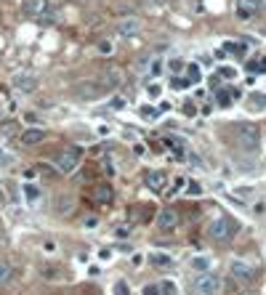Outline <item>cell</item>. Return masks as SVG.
<instances>
[{"instance_id":"603a6c76","label":"cell","mask_w":266,"mask_h":295,"mask_svg":"<svg viewBox=\"0 0 266 295\" xmlns=\"http://www.w3.org/2000/svg\"><path fill=\"white\" fill-rule=\"evenodd\" d=\"M186 194L189 197H203V186H200L197 181H189L186 183Z\"/></svg>"},{"instance_id":"cb8c5ba5","label":"cell","mask_w":266,"mask_h":295,"mask_svg":"<svg viewBox=\"0 0 266 295\" xmlns=\"http://www.w3.org/2000/svg\"><path fill=\"white\" fill-rule=\"evenodd\" d=\"M160 93H163V85H160V83L147 85V96H149V98H160Z\"/></svg>"},{"instance_id":"484cf974","label":"cell","mask_w":266,"mask_h":295,"mask_svg":"<svg viewBox=\"0 0 266 295\" xmlns=\"http://www.w3.org/2000/svg\"><path fill=\"white\" fill-rule=\"evenodd\" d=\"M40 274H43V277H48V279H59V268H54V266L40 268Z\"/></svg>"},{"instance_id":"52a82bcc","label":"cell","mask_w":266,"mask_h":295,"mask_svg":"<svg viewBox=\"0 0 266 295\" xmlns=\"http://www.w3.org/2000/svg\"><path fill=\"white\" fill-rule=\"evenodd\" d=\"M144 181H147V186L152 189V192H163L165 183H168V176L163 173V170H149Z\"/></svg>"},{"instance_id":"f1b7e54d","label":"cell","mask_w":266,"mask_h":295,"mask_svg":"<svg viewBox=\"0 0 266 295\" xmlns=\"http://www.w3.org/2000/svg\"><path fill=\"white\" fill-rule=\"evenodd\" d=\"M96 194H99V202H109V200H112V192H109V189H104V186H101Z\"/></svg>"},{"instance_id":"f546056e","label":"cell","mask_w":266,"mask_h":295,"mask_svg":"<svg viewBox=\"0 0 266 295\" xmlns=\"http://www.w3.org/2000/svg\"><path fill=\"white\" fill-rule=\"evenodd\" d=\"M149 64H152V67H149V69H152V75H160V72H163V61H160V59H152Z\"/></svg>"},{"instance_id":"e0dca14e","label":"cell","mask_w":266,"mask_h":295,"mask_svg":"<svg viewBox=\"0 0 266 295\" xmlns=\"http://www.w3.org/2000/svg\"><path fill=\"white\" fill-rule=\"evenodd\" d=\"M40 189L35 186V183H27V186H24V200L30 202V205H37V202H40Z\"/></svg>"},{"instance_id":"ffe728a7","label":"cell","mask_w":266,"mask_h":295,"mask_svg":"<svg viewBox=\"0 0 266 295\" xmlns=\"http://www.w3.org/2000/svg\"><path fill=\"white\" fill-rule=\"evenodd\" d=\"M186 75H189V83H200V77H203L200 64H189V67H186Z\"/></svg>"},{"instance_id":"d6a6232c","label":"cell","mask_w":266,"mask_h":295,"mask_svg":"<svg viewBox=\"0 0 266 295\" xmlns=\"http://www.w3.org/2000/svg\"><path fill=\"white\" fill-rule=\"evenodd\" d=\"M115 293L118 295H131V290L125 287V282H118V285H115Z\"/></svg>"},{"instance_id":"9c48e42d","label":"cell","mask_w":266,"mask_h":295,"mask_svg":"<svg viewBox=\"0 0 266 295\" xmlns=\"http://www.w3.org/2000/svg\"><path fill=\"white\" fill-rule=\"evenodd\" d=\"M45 8H48V0H24L22 3L24 16H43Z\"/></svg>"},{"instance_id":"f35d334b","label":"cell","mask_w":266,"mask_h":295,"mask_svg":"<svg viewBox=\"0 0 266 295\" xmlns=\"http://www.w3.org/2000/svg\"><path fill=\"white\" fill-rule=\"evenodd\" d=\"M235 194H237V197H250L253 192H250V189H235Z\"/></svg>"},{"instance_id":"8fae6325","label":"cell","mask_w":266,"mask_h":295,"mask_svg":"<svg viewBox=\"0 0 266 295\" xmlns=\"http://www.w3.org/2000/svg\"><path fill=\"white\" fill-rule=\"evenodd\" d=\"M45 139V130L43 128H27V130H22V144H27V147H32V144H40Z\"/></svg>"},{"instance_id":"7a4b0ae2","label":"cell","mask_w":266,"mask_h":295,"mask_svg":"<svg viewBox=\"0 0 266 295\" xmlns=\"http://www.w3.org/2000/svg\"><path fill=\"white\" fill-rule=\"evenodd\" d=\"M237 232H239V224L235 218H229V215H218V218L207 226V237L213 242H229Z\"/></svg>"},{"instance_id":"8992f818","label":"cell","mask_w":266,"mask_h":295,"mask_svg":"<svg viewBox=\"0 0 266 295\" xmlns=\"http://www.w3.org/2000/svg\"><path fill=\"white\" fill-rule=\"evenodd\" d=\"M11 85H14L19 93H32V90L37 88V77L35 75H27V72H19V75H14Z\"/></svg>"},{"instance_id":"44dd1931","label":"cell","mask_w":266,"mask_h":295,"mask_svg":"<svg viewBox=\"0 0 266 295\" xmlns=\"http://www.w3.org/2000/svg\"><path fill=\"white\" fill-rule=\"evenodd\" d=\"M139 115L144 117V120H154V117L160 115V109H154V107H149V104H144V107L139 109Z\"/></svg>"},{"instance_id":"9a60e30c","label":"cell","mask_w":266,"mask_h":295,"mask_svg":"<svg viewBox=\"0 0 266 295\" xmlns=\"http://www.w3.org/2000/svg\"><path fill=\"white\" fill-rule=\"evenodd\" d=\"M149 264H152L154 268H171L173 258L168 253H152V255H149Z\"/></svg>"},{"instance_id":"83f0119b","label":"cell","mask_w":266,"mask_h":295,"mask_svg":"<svg viewBox=\"0 0 266 295\" xmlns=\"http://www.w3.org/2000/svg\"><path fill=\"white\" fill-rule=\"evenodd\" d=\"M112 51H115V45L109 43V40H101V43H99V54H107V56H109Z\"/></svg>"},{"instance_id":"ac0fdd59","label":"cell","mask_w":266,"mask_h":295,"mask_svg":"<svg viewBox=\"0 0 266 295\" xmlns=\"http://www.w3.org/2000/svg\"><path fill=\"white\" fill-rule=\"evenodd\" d=\"M165 147H168V149H176V154H178V157L186 152V144L181 141V139H176V136H171V139H165Z\"/></svg>"},{"instance_id":"7bdbcfd3","label":"cell","mask_w":266,"mask_h":295,"mask_svg":"<svg viewBox=\"0 0 266 295\" xmlns=\"http://www.w3.org/2000/svg\"><path fill=\"white\" fill-rule=\"evenodd\" d=\"M242 295H256V293H250V290H248V293H242Z\"/></svg>"},{"instance_id":"4316f807","label":"cell","mask_w":266,"mask_h":295,"mask_svg":"<svg viewBox=\"0 0 266 295\" xmlns=\"http://www.w3.org/2000/svg\"><path fill=\"white\" fill-rule=\"evenodd\" d=\"M8 279H11V266L8 264H0V285L8 282Z\"/></svg>"},{"instance_id":"e575fe53","label":"cell","mask_w":266,"mask_h":295,"mask_svg":"<svg viewBox=\"0 0 266 295\" xmlns=\"http://www.w3.org/2000/svg\"><path fill=\"white\" fill-rule=\"evenodd\" d=\"M186 85H189V83H186V80H173V88H176V90H184Z\"/></svg>"},{"instance_id":"d4e9b609","label":"cell","mask_w":266,"mask_h":295,"mask_svg":"<svg viewBox=\"0 0 266 295\" xmlns=\"http://www.w3.org/2000/svg\"><path fill=\"white\" fill-rule=\"evenodd\" d=\"M168 69H171L173 75H178V72L184 69V61H181V59H171V61H168Z\"/></svg>"},{"instance_id":"6da1fadb","label":"cell","mask_w":266,"mask_h":295,"mask_svg":"<svg viewBox=\"0 0 266 295\" xmlns=\"http://www.w3.org/2000/svg\"><path fill=\"white\" fill-rule=\"evenodd\" d=\"M235 144L237 149L242 154H258V149H261V130L256 125H248V122H242V125L235 128Z\"/></svg>"},{"instance_id":"60d3db41","label":"cell","mask_w":266,"mask_h":295,"mask_svg":"<svg viewBox=\"0 0 266 295\" xmlns=\"http://www.w3.org/2000/svg\"><path fill=\"white\" fill-rule=\"evenodd\" d=\"M122 107H125V101H122V98H115V101H112V109H122Z\"/></svg>"},{"instance_id":"7c38bea8","label":"cell","mask_w":266,"mask_h":295,"mask_svg":"<svg viewBox=\"0 0 266 295\" xmlns=\"http://www.w3.org/2000/svg\"><path fill=\"white\" fill-rule=\"evenodd\" d=\"M141 30V22H139V19H122V22L118 24V32H120V35L122 37H128V35H136V32H139Z\"/></svg>"},{"instance_id":"4dcf8cb0","label":"cell","mask_w":266,"mask_h":295,"mask_svg":"<svg viewBox=\"0 0 266 295\" xmlns=\"http://www.w3.org/2000/svg\"><path fill=\"white\" fill-rule=\"evenodd\" d=\"M141 295H160V287H157V285H144Z\"/></svg>"},{"instance_id":"d6986e66","label":"cell","mask_w":266,"mask_h":295,"mask_svg":"<svg viewBox=\"0 0 266 295\" xmlns=\"http://www.w3.org/2000/svg\"><path fill=\"white\" fill-rule=\"evenodd\" d=\"M224 45H226L224 51H229V54H235V56H245V51H248L242 43H224Z\"/></svg>"},{"instance_id":"7402d4cb","label":"cell","mask_w":266,"mask_h":295,"mask_svg":"<svg viewBox=\"0 0 266 295\" xmlns=\"http://www.w3.org/2000/svg\"><path fill=\"white\" fill-rule=\"evenodd\" d=\"M160 295H178V287L173 285V282H163V285H160Z\"/></svg>"},{"instance_id":"8d00e7d4","label":"cell","mask_w":266,"mask_h":295,"mask_svg":"<svg viewBox=\"0 0 266 295\" xmlns=\"http://www.w3.org/2000/svg\"><path fill=\"white\" fill-rule=\"evenodd\" d=\"M112 258V250H99V261H109Z\"/></svg>"},{"instance_id":"30bf717a","label":"cell","mask_w":266,"mask_h":295,"mask_svg":"<svg viewBox=\"0 0 266 295\" xmlns=\"http://www.w3.org/2000/svg\"><path fill=\"white\" fill-rule=\"evenodd\" d=\"M101 93H104V88H99V83H80L77 85V96L88 98V101L90 98H99Z\"/></svg>"},{"instance_id":"74e56055","label":"cell","mask_w":266,"mask_h":295,"mask_svg":"<svg viewBox=\"0 0 266 295\" xmlns=\"http://www.w3.org/2000/svg\"><path fill=\"white\" fill-rule=\"evenodd\" d=\"M115 234H118V239H128V237H131V232H125V229H118Z\"/></svg>"},{"instance_id":"277c9868","label":"cell","mask_w":266,"mask_h":295,"mask_svg":"<svg viewBox=\"0 0 266 295\" xmlns=\"http://www.w3.org/2000/svg\"><path fill=\"white\" fill-rule=\"evenodd\" d=\"M77 165H80V152L77 149H64V152L56 157V168H59V173H75Z\"/></svg>"},{"instance_id":"d590c367","label":"cell","mask_w":266,"mask_h":295,"mask_svg":"<svg viewBox=\"0 0 266 295\" xmlns=\"http://www.w3.org/2000/svg\"><path fill=\"white\" fill-rule=\"evenodd\" d=\"M141 264H144V255H141V253H136V255H133V266L139 268Z\"/></svg>"},{"instance_id":"3957f363","label":"cell","mask_w":266,"mask_h":295,"mask_svg":"<svg viewBox=\"0 0 266 295\" xmlns=\"http://www.w3.org/2000/svg\"><path fill=\"white\" fill-rule=\"evenodd\" d=\"M218 290H221V279H218L216 274H207V271L200 274V277L194 279V285H192L194 295H216Z\"/></svg>"},{"instance_id":"5b68a950","label":"cell","mask_w":266,"mask_h":295,"mask_svg":"<svg viewBox=\"0 0 266 295\" xmlns=\"http://www.w3.org/2000/svg\"><path fill=\"white\" fill-rule=\"evenodd\" d=\"M229 271H232V277L239 279V282H250L253 277H256V266H253L250 261H245V258H235V261H232Z\"/></svg>"},{"instance_id":"4fadbf2b","label":"cell","mask_w":266,"mask_h":295,"mask_svg":"<svg viewBox=\"0 0 266 295\" xmlns=\"http://www.w3.org/2000/svg\"><path fill=\"white\" fill-rule=\"evenodd\" d=\"M122 80V75H120V69H115V67H107V72L101 75V88H115V85H120Z\"/></svg>"},{"instance_id":"ab89813d","label":"cell","mask_w":266,"mask_h":295,"mask_svg":"<svg viewBox=\"0 0 266 295\" xmlns=\"http://www.w3.org/2000/svg\"><path fill=\"white\" fill-rule=\"evenodd\" d=\"M133 152H136V154H139V157H144V154H147V149H144V147H141V144H136V147H133Z\"/></svg>"},{"instance_id":"836d02e7","label":"cell","mask_w":266,"mask_h":295,"mask_svg":"<svg viewBox=\"0 0 266 295\" xmlns=\"http://www.w3.org/2000/svg\"><path fill=\"white\" fill-rule=\"evenodd\" d=\"M221 77H226V80H232V77H235V69H232V67H221Z\"/></svg>"},{"instance_id":"2e32d148","label":"cell","mask_w":266,"mask_h":295,"mask_svg":"<svg viewBox=\"0 0 266 295\" xmlns=\"http://www.w3.org/2000/svg\"><path fill=\"white\" fill-rule=\"evenodd\" d=\"M248 107H250V112H264L266 109V96L264 93H250L248 96Z\"/></svg>"},{"instance_id":"5bb4252c","label":"cell","mask_w":266,"mask_h":295,"mask_svg":"<svg viewBox=\"0 0 266 295\" xmlns=\"http://www.w3.org/2000/svg\"><path fill=\"white\" fill-rule=\"evenodd\" d=\"M189 266H192V271L203 274V271H207V268L213 266V258H210V255H194V258L189 261Z\"/></svg>"},{"instance_id":"b9f144b4","label":"cell","mask_w":266,"mask_h":295,"mask_svg":"<svg viewBox=\"0 0 266 295\" xmlns=\"http://www.w3.org/2000/svg\"><path fill=\"white\" fill-rule=\"evenodd\" d=\"M3 202H5V197H3V189H0V205H3Z\"/></svg>"},{"instance_id":"ba28073f","label":"cell","mask_w":266,"mask_h":295,"mask_svg":"<svg viewBox=\"0 0 266 295\" xmlns=\"http://www.w3.org/2000/svg\"><path fill=\"white\" fill-rule=\"evenodd\" d=\"M157 224H160V229H163V232H171V229H176V224H178L176 210H173V207H165V210H160Z\"/></svg>"},{"instance_id":"1f68e13d","label":"cell","mask_w":266,"mask_h":295,"mask_svg":"<svg viewBox=\"0 0 266 295\" xmlns=\"http://www.w3.org/2000/svg\"><path fill=\"white\" fill-rule=\"evenodd\" d=\"M184 115H186V117H194V115H197V107H194L192 101H186V104H184Z\"/></svg>"}]
</instances>
